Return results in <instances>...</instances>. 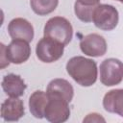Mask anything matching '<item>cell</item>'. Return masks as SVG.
I'll return each mask as SVG.
<instances>
[{
  "mask_svg": "<svg viewBox=\"0 0 123 123\" xmlns=\"http://www.w3.org/2000/svg\"><path fill=\"white\" fill-rule=\"evenodd\" d=\"M100 81L106 86H113L123 80V62L115 58L104 60L100 64Z\"/></svg>",
  "mask_w": 123,
  "mask_h": 123,
  "instance_id": "5b68a950",
  "label": "cell"
},
{
  "mask_svg": "<svg viewBox=\"0 0 123 123\" xmlns=\"http://www.w3.org/2000/svg\"><path fill=\"white\" fill-rule=\"evenodd\" d=\"M83 122L85 123V122H97V123H99V122H106V120H105V118L101 115V114H99V113H96V112H92V113H89V114H87L84 119H83Z\"/></svg>",
  "mask_w": 123,
  "mask_h": 123,
  "instance_id": "ac0fdd59",
  "label": "cell"
},
{
  "mask_svg": "<svg viewBox=\"0 0 123 123\" xmlns=\"http://www.w3.org/2000/svg\"><path fill=\"white\" fill-rule=\"evenodd\" d=\"M103 107L108 112L123 117V88L108 91L103 98Z\"/></svg>",
  "mask_w": 123,
  "mask_h": 123,
  "instance_id": "8fae6325",
  "label": "cell"
},
{
  "mask_svg": "<svg viewBox=\"0 0 123 123\" xmlns=\"http://www.w3.org/2000/svg\"><path fill=\"white\" fill-rule=\"evenodd\" d=\"M1 46V57H0V67L1 69H4L5 67L9 66L10 64V61L8 59V56H7V52H6V45L1 43L0 44Z\"/></svg>",
  "mask_w": 123,
  "mask_h": 123,
  "instance_id": "e0dca14e",
  "label": "cell"
},
{
  "mask_svg": "<svg viewBox=\"0 0 123 123\" xmlns=\"http://www.w3.org/2000/svg\"><path fill=\"white\" fill-rule=\"evenodd\" d=\"M6 52L10 62L21 64L28 61L31 56V47L29 42L24 39H12L6 47Z\"/></svg>",
  "mask_w": 123,
  "mask_h": 123,
  "instance_id": "ba28073f",
  "label": "cell"
},
{
  "mask_svg": "<svg viewBox=\"0 0 123 123\" xmlns=\"http://www.w3.org/2000/svg\"><path fill=\"white\" fill-rule=\"evenodd\" d=\"M107 41L99 34H88L80 41L81 51L89 57H101L107 52Z\"/></svg>",
  "mask_w": 123,
  "mask_h": 123,
  "instance_id": "52a82bcc",
  "label": "cell"
},
{
  "mask_svg": "<svg viewBox=\"0 0 123 123\" xmlns=\"http://www.w3.org/2000/svg\"><path fill=\"white\" fill-rule=\"evenodd\" d=\"M46 91L57 93L62 96L64 99H66L69 103L71 102L74 96V88L72 85L65 79H62V78H57L52 80L48 84Z\"/></svg>",
  "mask_w": 123,
  "mask_h": 123,
  "instance_id": "9a60e30c",
  "label": "cell"
},
{
  "mask_svg": "<svg viewBox=\"0 0 123 123\" xmlns=\"http://www.w3.org/2000/svg\"><path fill=\"white\" fill-rule=\"evenodd\" d=\"M47 94L48 101L45 108L44 117L53 123L65 122L70 116L69 102L57 93L47 92Z\"/></svg>",
  "mask_w": 123,
  "mask_h": 123,
  "instance_id": "3957f363",
  "label": "cell"
},
{
  "mask_svg": "<svg viewBox=\"0 0 123 123\" xmlns=\"http://www.w3.org/2000/svg\"><path fill=\"white\" fill-rule=\"evenodd\" d=\"M99 3L100 0H76L74 4V12L81 21L89 23L92 21L93 12Z\"/></svg>",
  "mask_w": 123,
  "mask_h": 123,
  "instance_id": "5bb4252c",
  "label": "cell"
},
{
  "mask_svg": "<svg viewBox=\"0 0 123 123\" xmlns=\"http://www.w3.org/2000/svg\"><path fill=\"white\" fill-rule=\"evenodd\" d=\"M63 51L64 45L49 37H43L40 38L36 46L37 59L45 63L55 62L60 60L63 55Z\"/></svg>",
  "mask_w": 123,
  "mask_h": 123,
  "instance_id": "277c9868",
  "label": "cell"
},
{
  "mask_svg": "<svg viewBox=\"0 0 123 123\" xmlns=\"http://www.w3.org/2000/svg\"><path fill=\"white\" fill-rule=\"evenodd\" d=\"M119 20L118 11L111 5L109 4H99L94 12L92 22L94 25L103 31H111L113 30Z\"/></svg>",
  "mask_w": 123,
  "mask_h": 123,
  "instance_id": "8992f818",
  "label": "cell"
},
{
  "mask_svg": "<svg viewBox=\"0 0 123 123\" xmlns=\"http://www.w3.org/2000/svg\"><path fill=\"white\" fill-rule=\"evenodd\" d=\"M117 1H119L120 3H123V0H117Z\"/></svg>",
  "mask_w": 123,
  "mask_h": 123,
  "instance_id": "d6986e66",
  "label": "cell"
},
{
  "mask_svg": "<svg viewBox=\"0 0 123 123\" xmlns=\"http://www.w3.org/2000/svg\"><path fill=\"white\" fill-rule=\"evenodd\" d=\"M59 0H31L30 5L35 13L47 15L53 12L58 7Z\"/></svg>",
  "mask_w": 123,
  "mask_h": 123,
  "instance_id": "2e32d148",
  "label": "cell"
},
{
  "mask_svg": "<svg viewBox=\"0 0 123 123\" xmlns=\"http://www.w3.org/2000/svg\"><path fill=\"white\" fill-rule=\"evenodd\" d=\"M8 32L12 39H24L28 42L34 38V27L25 18L16 17L10 21L8 25Z\"/></svg>",
  "mask_w": 123,
  "mask_h": 123,
  "instance_id": "9c48e42d",
  "label": "cell"
},
{
  "mask_svg": "<svg viewBox=\"0 0 123 123\" xmlns=\"http://www.w3.org/2000/svg\"><path fill=\"white\" fill-rule=\"evenodd\" d=\"M25 113L23 101L18 97H10L1 105V117L8 122L19 120Z\"/></svg>",
  "mask_w": 123,
  "mask_h": 123,
  "instance_id": "30bf717a",
  "label": "cell"
},
{
  "mask_svg": "<svg viewBox=\"0 0 123 123\" xmlns=\"http://www.w3.org/2000/svg\"><path fill=\"white\" fill-rule=\"evenodd\" d=\"M26 85L23 79L16 74H8L2 80V88L10 97H20L24 94Z\"/></svg>",
  "mask_w": 123,
  "mask_h": 123,
  "instance_id": "7c38bea8",
  "label": "cell"
},
{
  "mask_svg": "<svg viewBox=\"0 0 123 123\" xmlns=\"http://www.w3.org/2000/svg\"><path fill=\"white\" fill-rule=\"evenodd\" d=\"M48 101V94L42 90L34 91L29 98V110L36 118L41 119L44 117L45 108Z\"/></svg>",
  "mask_w": 123,
  "mask_h": 123,
  "instance_id": "4fadbf2b",
  "label": "cell"
},
{
  "mask_svg": "<svg viewBox=\"0 0 123 123\" xmlns=\"http://www.w3.org/2000/svg\"><path fill=\"white\" fill-rule=\"evenodd\" d=\"M68 75L82 86H91L98 77L96 62L83 56H75L68 60L66 63Z\"/></svg>",
  "mask_w": 123,
  "mask_h": 123,
  "instance_id": "6da1fadb",
  "label": "cell"
},
{
  "mask_svg": "<svg viewBox=\"0 0 123 123\" xmlns=\"http://www.w3.org/2000/svg\"><path fill=\"white\" fill-rule=\"evenodd\" d=\"M43 35L44 37H49L60 41L65 46L72 39L73 28L71 23L65 17L54 16L44 25Z\"/></svg>",
  "mask_w": 123,
  "mask_h": 123,
  "instance_id": "7a4b0ae2",
  "label": "cell"
}]
</instances>
